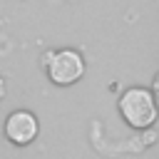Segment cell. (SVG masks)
Here are the masks:
<instances>
[{"instance_id":"cell-1","label":"cell","mask_w":159,"mask_h":159,"mask_svg":"<svg viewBox=\"0 0 159 159\" xmlns=\"http://www.w3.org/2000/svg\"><path fill=\"white\" fill-rule=\"evenodd\" d=\"M119 114L122 119L134 127V129H149L157 117H159V107H157V97L149 87H129L119 94Z\"/></svg>"},{"instance_id":"cell-2","label":"cell","mask_w":159,"mask_h":159,"mask_svg":"<svg viewBox=\"0 0 159 159\" xmlns=\"http://www.w3.org/2000/svg\"><path fill=\"white\" fill-rule=\"evenodd\" d=\"M45 70H47V77L60 84V87H70L75 82H80L84 77V57L77 52V50H57V52H47L45 55Z\"/></svg>"},{"instance_id":"cell-3","label":"cell","mask_w":159,"mask_h":159,"mask_svg":"<svg viewBox=\"0 0 159 159\" xmlns=\"http://www.w3.org/2000/svg\"><path fill=\"white\" fill-rule=\"evenodd\" d=\"M40 134V124L37 117L27 109H15L5 117V137L10 139V144L15 147H27L37 139Z\"/></svg>"},{"instance_id":"cell-4","label":"cell","mask_w":159,"mask_h":159,"mask_svg":"<svg viewBox=\"0 0 159 159\" xmlns=\"http://www.w3.org/2000/svg\"><path fill=\"white\" fill-rule=\"evenodd\" d=\"M152 92H154V97H159V72H157V77L152 82Z\"/></svg>"},{"instance_id":"cell-5","label":"cell","mask_w":159,"mask_h":159,"mask_svg":"<svg viewBox=\"0 0 159 159\" xmlns=\"http://www.w3.org/2000/svg\"><path fill=\"white\" fill-rule=\"evenodd\" d=\"M5 89H7V87H5V80H2V77H0V99H2V97H5Z\"/></svg>"}]
</instances>
